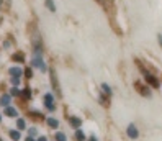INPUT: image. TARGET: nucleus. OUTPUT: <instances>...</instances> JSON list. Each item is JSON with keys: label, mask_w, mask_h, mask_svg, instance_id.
<instances>
[{"label": "nucleus", "mask_w": 162, "mask_h": 141, "mask_svg": "<svg viewBox=\"0 0 162 141\" xmlns=\"http://www.w3.org/2000/svg\"><path fill=\"white\" fill-rule=\"evenodd\" d=\"M29 67H38L39 72H43V74L48 72L49 66H48V62L44 61V53H36V51H33L31 59H29Z\"/></svg>", "instance_id": "1"}, {"label": "nucleus", "mask_w": 162, "mask_h": 141, "mask_svg": "<svg viewBox=\"0 0 162 141\" xmlns=\"http://www.w3.org/2000/svg\"><path fill=\"white\" fill-rule=\"evenodd\" d=\"M51 75V87H53V94L54 97H58V99H62V90H61V85H59V79H58V74H56V69L54 67H49L48 69Z\"/></svg>", "instance_id": "2"}, {"label": "nucleus", "mask_w": 162, "mask_h": 141, "mask_svg": "<svg viewBox=\"0 0 162 141\" xmlns=\"http://www.w3.org/2000/svg\"><path fill=\"white\" fill-rule=\"evenodd\" d=\"M43 105L49 113H54L58 110V104H56V97H54L53 92H46L43 95Z\"/></svg>", "instance_id": "3"}, {"label": "nucleus", "mask_w": 162, "mask_h": 141, "mask_svg": "<svg viewBox=\"0 0 162 141\" xmlns=\"http://www.w3.org/2000/svg\"><path fill=\"white\" fill-rule=\"evenodd\" d=\"M126 136H128L129 140H137V138H139V128L136 126L134 121H131V123L126 126Z\"/></svg>", "instance_id": "4"}, {"label": "nucleus", "mask_w": 162, "mask_h": 141, "mask_svg": "<svg viewBox=\"0 0 162 141\" xmlns=\"http://www.w3.org/2000/svg\"><path fill=\"white\" fill-rule=\"evenodd\" d=\"M134 87H136V90L139 92L142 97H152V92H151V89L147 87L144 82H139V80H136V82H134Z\"/></svg>", "instance_id": "5"}, {"label": "nucleus", "mask_w": 162, "mask_h": 141, "mask_svg": "<svg viewBox=\"0 0 162 141\" xmlns=\"http://www.w3.org/2000/svg\"><path fill=\"white\" fill-rule=\"evenodd\" d=\"M67 123H69V126H71V128L79 130V128H82L83 120L80 118V116H77V115H71L69 118H67Z\"/></svg>", "instance_id": "6"}, {"label": "nucleus", "mask_w": 162, "mask_h": 141, "mask_svg": "<svg viewBox=\"0 0 162 141\" xmlns=\"http://www.w3.org/2000/svg\"><path fill=\"white\" fill-rule=\"evenodd\" d=\"M7 72H8L10 77H20V79L23 77V67L18 66V64H13V66H10Z\"/></svg>", "instance_id": "7"}, {"label": "nucleus", "mask_w": 162, "mask_h": 141, "mask_svg": "<svg viewBox=\"0 0 162 141\" xmlns=\"http://www.w3.org/2000/svg\"><path fill=\"white\" fill-rule=\"evenodd\" d=\"M12 61L15 62V64H18V66H21V64L26 62V54L23 53V51H15V53L12 54Z\"/></svg>", "instance_id": "8"}, {"label": "nucleus", "mask_w": 162, "mask_h": 141, "mask_svg": "<svg viewBox=\"0 0 162 141\" xmlns=\"http://www.w3.org/2000/svg\"><path fill=\"white\" fill-rule=\"evenodd\" d=\"M4 115L8 116V118H18V108L13 107V105H8V107L4 108Z\"/></svg>", "instance_id": "9"}, {"label": "nucleus", "mask_w": 162, "mask_h": 141, "mask_svg": "<svg viewBox=\"0 0 162 141\" xmlns=\"http://www.w3.org/2000/svg\"><path fill=\"white\" fill-rule=\"evenodd\" d=\"M28 116H31V120H34V121H44L46 120V116L43 115L39 110H28Z\"/></svg>", "instance_id": "10"}, {"label": "nucleus", "mask_w": 162, "mask_h": 141, "mask_svg": "<svg viewBox=\"0 0 162 141\" xmlns=\"http://www.w3.org/2000/svg\"><path fill=\"white\" fill-rule=\"evenodd\" d=\"M44 121H46V125H48V128H51V130H58L59 128V123H61L56 116H46Z\"/></svg>", "instance_id": "11"}, {"label": "nucleus", "mask_w": 162, "mask_h": 141, "mask_svg": "<svg viewBox=\"0 0 162 141\" xmlns=\"http://www.w3.org/2000/svg\"><path fill=\"white\" fill-rule=\"evenodd\" d=\"M100 92H102L105 97H108V99H112V95H113V89L110 87L107 82H103L102 85H100Z\"/></svg>", "instance_id": "12"}, {"label": "nucleus", "mask_w": 162, "mask_h": 141, "mask_svg": "<svg viewBox=\"0 0 162 141\" xmlns=\"http://www.w3.org/2000/svg\"><path fill=\"white\" fill-rule=\"evenodd\" d=\"M12 97L8 95V94H2L0 95V107L5 108V107H8V105H12Z\"/></svg>", "instance_id": "13"}, {"label": "nucleus", "mask_w": 162, "mask_h": 141, "mask_svg": "<svg viewBox=\"0 0 162 141\" xmlns=\"http://www.w3.org/2000/svg\"><path fill=\"white\" fill-rule=\"evenodd\" d=\"M74 141H87V135H85V131L82 128L74 131Z\"/></svg>", "instance_id": "14"}, {"label": "nucleus", "mask_w": 162, "mask_h": 141, "mask_svg": "<svg viewBox=\"0 0 162 141\" xmlns=\"http://www.w3.org/2000/svg\"><path fill=\"white\" fill-rule=\"evenodd\" d=\"M7 133H8V138L12 141H20L21 140V131H18V130L13 128V130H8Z\"/></svg>", "instance_id": "15"}, {"label": "nucleus", "mask_w": 162, "mask_h": 141, "mask_svg": "<svg viewBox=\"0 0 162 141\" xmlns=\"http://www.w3.org/2000/svg\"><path fill=\"white\" fill-rule=\"evenodd\" d=\"M20 99H25V100H31V99H33V90H31V87L21 89V95H20Z\"/></svg>", "instance_id": "16"}, {"label": "nucleus", "mask_w": 162, "mask_h": 141, "mask_svg": "<svg viewBox=\"0 0 162 141\" xmlns=\"http://www.w3.org/2000/svg\"><path fill=\"white\" fill-rule=\"evenodd\" d=\"M15 126H17L15 130H18V131H25L26 130V120L25 118H21V116H18L17 121H15Z\"/></svg>", "instance_id": "17"}, {"label": "nucleus", "mask_w": 162, "mask_h": 141, "mask_svg": "<svg viewBox=\"0 0 162 141\" xmlns=\"http://www.w3.org/2000/svg\"><path fill=\"white\" fill-rule=\"evenodd\" d=\"M33 75H34V72H33V67H23V77H25L26 80H31L33 79Z\"/></svg>", "instance_id": "18"}, {"label": "nucleus", "mask_w": 162, "mask_h": 141, "mask_svg": "<svg viewBox=\"0 0 162 141\" xmlns=\"http://www.w3.org/2000/svg\"><path fill=\"white\" fill-rule=\"evenodd\" d=\"M44 7L49 10L51 13H56V12H58V7H56V4H54V0H44Z\"/></svg>", "instance_id": "19"}, {"label": "nucleus", "mask_w": 162, "mask_h": 141, "mask_svg": "<svg viewBox=\"0 0 162 141\" xmlns=\"http://www.w3.org/2000/svg\"><path fill=\"white\" fill-rule=\"evenodd\" d=\"M8 95L12 97V99H15V97H18V99H20L21 89H20V87H12V89H10V92H8Z\"/></svg>", "instance_id": "20"}, {"label": "nucleus", "mask_w": 162, "mask_h": 141, "mask_svg": "<svg viewBox=\"0 0 162 141\" xmlns=\"http://www.w3.org/2000/svg\"><path fill=\"white\" fill-rule=\"evenodd\" d=\"M54 140L56 141H67V135L64 131H58V133H54Z\"/></svg>", "instance_id": "21"}, {"label": "nucleus", "mask_w": 162, "mask_h": 141, "mask_svg": "<svg viewBox=\"0 0 162 141\" xmlns=\"http://www.w3.org/2000/svg\"><path fill=\"white\" fill-rule=\"evenodd\" d=\"M26 131H28V136L29 138H38V128L36 126H29V128H26Z\"/></svg>", "instance_id": "22"}, {"label": "nucleus", "mask_w": 162, "mask_h": 141, "mask_svg": "<svg viewBox=\"0 0 162 141\" xmlns=\"http://www.w3.org/2000/svg\"><path fill=\"white\" fill-rule=\"evenodd\" d=\"M10 84H12V87H20V85H21V79H20V77H10Z\"/></svg>", "instance_id": "23"}, {"label": "nucleus", "mask_w": 162, "mask_h": 141, "mask_svg": "<svg viewBox=\"0 0 162 141\" xmlns=\"http://www.w3.org/2000/svg\"><path fill=\"white\" fill-rule=\"evenodd\" d=\"M87 141H98V138H97V135H90L87 138Z\"/></svg>", "instance_id": "24"}, {"label": "nucleus", "mask_w": 162, "mask_h": 141, "mask_svg": "<svg viewBox=\"0 0 162 141\" xmlns=\"http://www.w3.org/2000/svg\"><path fill=\"white\" fill-rule=\"evenodd\" d=\"M36 141H49V140H48V136L41 135V136H38V138H36Z\"/></svg>", "instance_id": "25"}, {"label": "nucleus", "mask_w": 162, "mask_h": 141, "mask_svg": "<svg viewBox=\"0 0 162 141\" xmlns=\"http://www.w3.org/2000/svg\"><path fill=\"white\" fill-rule=\"evenodd\" d=\"M157 41H159V44H161V43H162V36H161V33L157 35Z\"/></svg>", "instance_id": "26"}, {"label": "nucleus", "mask_w": 162, "mask_h": 141, "mask_svg": "<svg viewBox=\"0 0 162 141\" xmlns=\"http://www.w3.org/2000/svg\"><path fill=\"white\" fill-rule=\"evenodd\" d=\"M25 141H36V140H34V138H29V136H26V138H25Z\"/></svg>", "instance_id": "27"}, {"label": "nucleus", "mask_w": 162, "mask_h": 141, "mask_svg": "<svg viewBox=\"0 0 162 141\" xmlns=\"http://www.w3.org/2000/svg\"><path fill=\"white\" fill-rule=\"evenodd\" d=\"M2 7H4V0H0V10H2Z\"/></svg>", "instance_id": "28"}, {"label": "nucleus", "mask_w": 162, "mask_h": 141, "mask_svg": "<svg viewBox=\"0 0 162 141\" xmlns=\"http://www.w3.org/2000/svg\"><path fill=\"white\" fill-rule=\"evenodd\" d=\"M0 123H2V113H0Z\"/></svg>", "instance_id": "29"}, {"label": "nucleus", "mask_w": 162, "mask_h": 141, "mask_svg": "<svg viewBox=\"0 0 162 141\" xmlns=\"http://www.w3.org/2000/svg\"><path fill=\"white\" fill-rule=\"evenodd\" d=\"M0 141H4V140H2V136H0Z\"/></svg>", "instance_id": "30"}]
</instances>
